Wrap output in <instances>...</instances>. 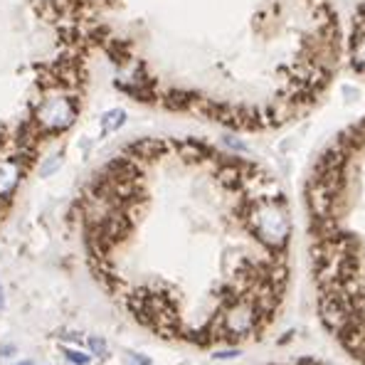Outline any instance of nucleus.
<instances>
[{
  "label": "nucleus",
  "instance_id": "20e7f679",
  "mask_svg": "<svg viewBox=\"0 0 365 365\" xmlns=\"http://www.w3.org/2000/svg\"><path fill=\"white\" fill-rule=\"evenodd\" d=\"M346 8V62L358 77H365V0H338Z\"/></svg>",
  "mask_w": 365,
  "mask_h": 365
},
{
  "label": "nucleus",
  "instance_id": "1a4fd4ad",
  "mask_svg": "<svg viewBox=\"0 0 365 365\" xmlns=\"http://www.w3.org/2000/svg\"><path fill=\"white\" fill-rule=\"evenodd\" d=\"M269 365H331L319 358H294V361H284V363H269Z\"/></svg>",
  "mask_w": 365,
  "mask_h": 365
},
{
  "label": "nucleus",
  "instance_id": "6e6552de",
  "mask_svg": "<svg viewBox=\"0 0 365 365\" xmlns=\"http://www.w3.org/2000/svg\"><path fill=\"white\" fill-rule=\"evenodd\" d=\"M89 348H91V353H94V356H101V358H106V353H109V348H106V341H104V338H99V336H91L89 338Z\"/></svg>",
  "mask_w": 365,
  "mask_h": 365
},
{
  "label": "nucleus",
  "instance_id": "9b49d317",
  "mask_svg": "<svg viewBox=\"0 0 365 365\" xmlns=\"http://www.w3.org/2000/svg\"><path fill=\"white\" fill-rule=\"evenodd\" d=\"M15 365H32V363H28V361H23V363H15Z\"/></svg>",
  "mask_w": 365,
  "mask_h": 365
},
{
  "label": "nucleus",
  "instance_id": "0eeeda50",
  "mask_svg": "<svg viewBox=\"0 0 365 365\" xmlns=\"http://www.w3.org/2000/svg\"><path fill=\"white\" fill-rule=\"evenodd\" d=\"M64 358H67L69 363H74V365H89V361H91L87 353L72 351V348H64Z\"/></svg>",
  "mask_w": 365,
  "mask_h": 365
},
{
  "label": "nucleus",
  "instance_id": "423d86ee",
  "mask_svg": "<svg viewBox=\"0 0 365 365\" xmlns=\"http://www.w3.org/2000/svg\"><path fill=\"white\" fill-rule=\"evenodd\" d=\"M60 165H62V155H52V158L40 168V178H50V175L55 173Z\"/></svg>",
  "mask_w": 365,
  "mask_h": 365
},
{
  "label": "nucleus",
  "instance_id": "39448f33",
  "mask_svg": "<svg viewBox=\"0 0 365 365\" xmlns=\"http://www.w3.org/2000/svg\"><path fill=\"white\" fill-rule=\"evenodd\" d=\"M123 119H126V114H123L121 109L106 111V114L101 116V126H104V131H116V128L123 123Z\"/></svg>",
  "mask_w": 365,
  "mask_h": 365
},
{
  "label": "nucleus",
  "instance_id": "7ed1b4c3",
  "mask_svg": "<svg viewBox=\"0 0 365 365\" xmlns=\"http://www.w3.org/2000/svg\"><path fill=\"white\" fill-rule=\"evenodd\" d=\"M302 200L321 329L365 365V114L316 153Z\"/></svg>",
  "mask_w": 365,
  "mask_h": 365
},
{
  "label": "nucleus",
  "instance_id": "f257e3e1",
  "mask_svg": "<svg viewBox=\"0 0 365 365\" xmlns=\"http://www.w3.org/2000/svg\"><path fill=\"white\" fill-rule=\"evenodd\" d=\"M89 250L146 331L237 351L284 314L294 215L264 165L197 138H143L96 175Z\"/></svg>",
  "mask_w": 365,
  "mask_h": 365
},
{
  "label": "nucleus",
  "instance_id": "9d476101",
  "mask_svg": "<svg viewBox=\"0 0 365 365\" xmlns=\"http://www.w3.org/2000/svg\"><path fill=\"white\" fill-rule=\"evenodd\" d=\"M13 353H15V348H13V346H5L3 351H0V356H13Z\"/></svg>",
  "mask_w": 365,
  "mask_h": 365
},
{
  "label": "nucleus",
  "instance_id": "f03ea898",
  "mask_svg": "<svg viewBox=\"0 0 365 365\" xmlns=\"http://www.w3.org/2000/svg\"><path fill=\"white\" fill-rule=\"evenodd\" d=\"M89 10L126 94L232 131L311 114L346 64L338 0H89Z\"/></svg>",
  "mask_w": 365,
  "mask_h": 365
}]
</instances>
